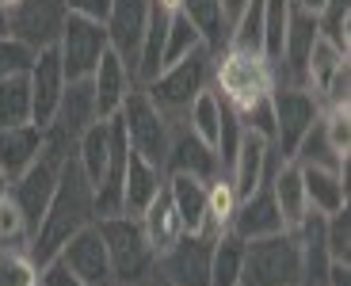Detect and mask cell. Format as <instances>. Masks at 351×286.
Returning a JSON list of instances; mask_svg holds the SVG:
<instances>
[{"label": "cell", "instance_id": "1", "mask_svg": "<svg viewBox=\"0 0 351 286\" xmlns=\"http://www.w3.org/2000/svg\"><path fill=\"white\" fill-rule=\"evenodd\" d=\"M96 222V187L88 183V176L80 172L77 156H69L62 165L58 187H53L50 202H46L43 217H38L27 256L35 260V267H46L50 260H58V252L65 248L69 237H77L84 226Z\"/></svg>", "mask_w": 351, "mask_h": 286}, {"label": "cell", "instance_id": "2", "mask_svg": "<svg viewBox=\"0 0 351 286\" xmlns=\"http://www.w3.org/2000/svg\"><path fill=\"white\" fill-rule=\"evenodd\" d=\"M210 88L221 95V104L233 115H245L248 107L271 99L275 69H271V61L260 58V53H241L226 46V50H214Z\"/></svg>", "mask_w": 351, "mask_h": 286}, {"label": "cell", "instance_id": "3", "mask_svg": "<svg viewBox=\"0 0 351 286\" xmlns=\"http://www.w3.org/2000/svg\"><path fill=\"white\" fill-rule=\"evenodd\" d=\"M96 229L107 244L114 271V286H145L157 275V252L145 241L138 214H107L96 217Z\"/></svg>", "mask_w": 351, "mask_h": 286}, {"label": "cell", "instance_id": "4", "mask_svg": "<svg viewBox=\"0 0 351 286\" xmlns=\"http://www.w3.org/2000/svg\"><path fill=\"white\" fill-rule=\"evenodd\" d=\"M210 65H214V50L210 46H199V50H191L187 58L165 65L157 77L145 80L141 88H145V95L157 104V111L165 115L168 122H184L191 99L202 88H210Z\"/></svg>", "mask_w": 351, "mask_h": 286}, {"label": "cell", "instance_id": "5", "mask_svg": "<svg viewBox=\"0 0 351 286\" xmlns=\"http://www.w3.org/2000/svg\"><path fill=\"white\" fill-rule=\"evenodd\" d=\"M241 286H302V248L294 229L245 244Z\"/></svg>", "mask_w": 351, "mask_h": 286}, {"label": "cell", "instance_id": "6", "mask_svg": "<svg viewBox=\"0 0 351 286\" xmlns=\"http://www.w3.org/2000/svg\"><path fill=\"white\" fill-rule=\"evenodd\" d=\"M119 122H123V130H126L130 153H138V156H145L149 165L165 168L176 122H168L165 115L157 111V104L145 95V88H141V84H134L130 92H126L123 107H119Z\"/></svg>", "mask_w": 351, "mask_h": 286}, {"label": "cell", "instance_id": "7", "mask_svg": "<svg viewBox=\"0 0 351 286\" xmlns=\"http://www.w3.org/2000/svg\"><path fill=\"white\" fill-rule=\"evenodd\" d=\"M321 99H317L309 88L298 84H275L271 92V115H275V156L279 160H294V149L298 141L313 130V122L321 119Z\"/></svg>", "mask_w": 351, "mask_h": 286}, {"label": "cell", "instance_id": "8", "mask_svg": "<svg viewBox=\"0 0 351 286\" xmlns=\"http://www.w3.org/2000/svg\"><path fill=\"white\" fill-rule=\"evenodd\" d=\"M53 46H58V58H62L65 80H88L96 73L99 58L111 50L104 23H92V19H80V16H65V27Z\"/></svg>", "mask_w": 351, "mask_h": 286}, {"label": "cell", "instance_id": "9", "mask_svg": "<svg viewBox=\"0 0 351 286\" xmlns=\"http://www.w3.org/2000/svg\"><path fill=\"white\" fill-rule=\"evenodd\" d=\"M210 241L214 233H184L165 256L157 271L168 286H210Z\"/></svg>", "mask_w": 351, "mask_h": 286}, {"label": "cell", "instance_id": "10", "mask_svg": "<svg viewBox=\"0 0 351 286\" xmlns=\"http://www.w3.org/2000/svg\"><path fill=\"white\" fill-rule=\"evenodd\" d=\"M27 80H31V122L35 126H50L53 111L62 104L65 92V69L62 58H58V46H43L31 58V69H27Z\"/></svg>", "mask_w": 351, "mask_h": 286}, {"label": "cell", "instance_id": "11", "mask_svg": "<svg viewBox=\"0 0 351 286\" xmlns=\"http://www.w3.org/2000/svg\"><path fill=\"white\" fill-rule=\"evenodd\" d=\"M65 0H19L12 8V38H19L31 50L53 46L65 27Z\"/></svg>", "mask_w": 351, "mask_h": 286}, {"label": "cell", "instance_id": "12", "mask_svg": "<svg viewBox=\"0 0 351 286\" xmlns=\"http://www.w3.org/2000/svg\"><path fill=\"white\" fill-rule=\"evenodd\" d=\"M58 260L88 286H114V271H111V256H107V244L99 237L96 222L84 226L77 237L65 241V248L58 252Z\"/></svg>", "mask_w": 351, "mask_h": 286}, {"label": "cell", "instance_id": "13", "mask_svg": "<svg viewBox=\"0 0 351 286\" xmlns=\"http://www.w3.org/2000/svg\"><path fill=\"white\" fill-rule=\"evenodd\" d=\"M145 19H149V0H111L107 12V46L126 61V69H138V50L145 35Z\"/></svg>", "mask_w": 351, "mask_h": 286}, {"label": "cell", "instance_id": "14", "mask_svg": "<svg viewBox=\"0 0 351 286\" xmlns=\"http://www.w3.org/2000/svg\"><path fill=\"white\" fill-rule=\"evenodd\" d=\"M275 145L267 138H260V134L245 130L241 134V145H237V156H233V165H229V183H233V191H237V199H248L256 187H260L267 176H271L275 168Z\"/></svg>", "mask_w": 351, "mask_h": 286}, {"label": "cell", "instance_id": "15", "mask_svg": "<svg viewBox=\"0 0 351 286\" xmlns=\"http://www.w3.org/2000/svg\"><path fill=\"white\" fill-rule=\"evenodd\" d=\"M229 229L241 237V241H260V237H271V233H282V214H279V202L271 195V183L263 180L260 187L248 195V199L237 202V214L229 222Z\"/></svg>", "mask_w": 351, "mask_h": 286}, {"label": "cell", "instance_id": "16", "mask_svg": "<svg viewBox=\"0 0 351 286\" xmlns=\"http://www.w3.org/2000/svg\"><path fill=\"white\" fill-rule=\"evenodd\" d=\"M168 172H187L195 180H214L221 172V160L206 141H199L191 130H187L184 122L172 126V145H168V160H165V176Z\"/></svg>", "mask_w": 351, "mask_h": 286}, {"label": "cell", "instance_id": "17", "mask_svg": "<svg viewBox=\"0 0 351 286\" xmlns=\"http://www.w3.org/2000/svg\"><path fill=\"white\" fill-rule=\"evenodd\" d=\"M88 80H92V92H96V115L99 119H114L119 107H123V99H126V92L138 84L134 73L126 69V61L114 50H107L104 58H99L96 73H92Z\"/></svg>", "mask_w": 351, "mask_h": 286}, {"label": "cell", "instance_id": "18", "mask_svg": "<svg viewBox=\"0 0 351 286\" xmlns=\"http://www.w3.org/2000/svg\"><path fill=\"white\" fill-rule=\"evenodd\" d=\"M92 122H99L92 80H69L65 92H62V104H58V111H53V119H50V126L53 130H62L65 138L77 141Z\"/></svg>", "mask_w": 351, "mask_h": 286}, {"label": "cell", "instance_id": "19", "mask_svg": "<svg viewBox=\"0 0 351 286\" xmlns=\"http://www.w3.org/2000/svg\"><path fill=\"white\" fill-rule=\"evenodd\" d=\"M43 126L23 122V126H0V168L8 172V180H19L27 168L43 153Z\"/></svg>", "mask_w": 351, "mask_h": 286}, {"label": "cell", "instance_id": "20", "mask_svg": "<svg viewBox=\"0 0 351 286\" xmlns=\"http://www.w3.org/2000/svg\"><path fill=\"white\" fill-rule=\"evenodd\" d=\"M267 183H271V195H275V202H279L282 226H287V229H298L302 217L309 214L306 183H302V168L294 165V160H275Z\"/></svg>", "mask_w": 351, "mask_h": 286}, {"label": "cell", "instance_id": "21", "mask_svg": "<svg viewBox=\"0 0 351 286\" xmlns=\"http://www.w3.org/2000/svg\"><path fill=\"white\" fill-rule=\"evenodd\" d=\"M165 187L172 195V206L184 222V233H210L206 229V183L187 172H168Z\"/></svg>", "mask_w": 351, "mask_h": 286}, {"label": "cell", "instance_id": "22", "mask_svg": "<svg viewBox=\"0 0 351 286\" xmlns=\"http://www.w3.org/2000/svg\"><path fill=\"white\" fill-rule=\"evenodd\" d=\"M138 222H141V229H145V241H149V248L157 252V256H165V252L172 248L180 237H184V222H180V214H176L168 187H160V195H157V199H153L145 210H141Z\"/></svg>", "mask_w": 351, "mask_h": 286}, {"label": "cell", "instance_id": "23", "mask_svg": "<svg viewBox=\"0 0 351 286\" xmlns=\"http://www.w3.org/2000/svg\"><path fill=\"white\" fill-rule=\"evenodd\" d=\"M165 187V168L149 165L145 156L130 153L126 160V180H123V214H141Z\"/></svg>", "mask_w": 351, "mask_h": 286}, {"label": "cell", "instance_id": "24", "mask_svg": "<svg viewBox=\"0 0 351 286\" xmlns=\"http://www.w3.org/2000/svg\"><path fill=\"white\" fill-rule=\"evenodd\" d=\"M298 168H302V183H306L309 210H317V214H336V210L348 206V172L313 168V165H298Z\"/></svg>", "mask_w": 351, "mask_h": 286}, {"label": "cell", "instance_id": "25", "mask_svg": "<svg viewBox=\"0 0 351 286\" xmlns=\"http://www.w3.org/2000/svg\"><path fill=\"white\" fill-rule=\"evenodd\" d=\"M73 156H77L80 172L88 176V183L99 187V180H104V172H107V160H111V119L92 122V126L77 138V153Z\"/></svg>", "mask_w": 351, "mask_h": 286}, {"label": "cell", "instance_id": "26", "mask_svg": "<svg viewBox=\"0 0 351 286\" xmlns=\"http://www.w3.org/2000/svg\"><path fill=\"white\" fill-rule=\"evenodd\" d=\"M245 244L233 229L214 233L210 241V286H241V271H245Z\"/></svg>", "mask_w": 351, "mask_h": 286}, {"label": "cell", "instance_id": "27", "mask_svg": "<svg viewBox=\"0 0 351 286\" xmlns=\"http://www.w3.org/2000/svg\"><path fill=\"white\" fill-rule=\"evenodd\" d=\"M184 126L195 134L199 141H206L210 149H218V130H221V95L214 88H202L191 99L184 115Z\"/></svg>", "mask_w": 351, "mask_h": 286}, {"label": "cell", "instance_id": "28", "mask_svg": "<svg viewBox=\"0 0 351 286\" xmlns=\"http://www.w3.org/2000/svg\"><path fill=\"white\" fill-rule=\"evenodd\" d=\"M229 50H241V53H260L263 58V0H248L241 16L229 23V35H226Z\"/></svg>", "mask_w": 351, "mask_h": 286}, {"label": "cell", "instance_id": "29", "mask_svg": "<svg viewBox=\"0 0 351 286\" xmlns=\"http://www.w3.org/2000/svg\"><path fill=\"white\" fill-rule=\"evenodd\" d=\"M340 65H348V53L336 50L325 35H317L313 38V50H309V58H306V88L317 95V99H321L325 84L336 77V69H340Z\"/></svg>", "mask_w": 351, "mask_h": 286}, {"label": "cell", "instance_id": "30", "mask_svg": "<svg viewBox=\"0 0 351 286\" xmlns=\"http://www.w3.org/2000/svg\"><path fill=\"white\" fill-rule=\"evenodd\" d=\"M237 191L229 183L226 172H218L214 180H206V229L210 233H226L233 214H237Z\"/></svg>", "mask_w": 351, "mask_h": 286}, {"label": "cell", "instance_id": "31", "mask_svg": "<svg viewBox=\"0 0 351 286\" xmlns=\"http://www.w3.org/2000/svg\"><path fill=\"white\" fill-rule=\"evenodd\" d=\"M187 19L199 27L202 43L210 46V50H226V19H221V0H184L180 4Z\"/></svg>", "mask_w": 351, "mask_h": 286}, {"label": "cell", "instance_id": "32", "mask_svg": "<svg viewBox=\"0 0 351 286\" xmlns=\"http://www.w3.org/2000/svg\"><path fill=\"white\" fill-rule=\"evenodd\" d=\"M31 122V80L27 73H12L0 80V126Z\"/></svg>", "mask_w": 351, "mask_h": 286}, {"label": "cell", "instance_id": "33", "mask_svg": "<svg viewBox=\"0 0 351 286\" xmlns=\"http://www.w3.org/2000/svg\"><path fill=\"white\" fill-rule=\"evenodd\" d=\"M294 165H313V168H332V172H348V156H340L328 145L325 130H321V119L313 122V130L298 141L294 149Z\"/></svg>", "mask_w": 351, "mask_h": 286}, {"label": "cell", "instance_id": "34", "mask_svg": "<svg viewBox=\"0 0 351 286\" xmlns=\"http://www.w3.org/2000/svg\"><path fill=\"white\" fill-rule=\"evenodd\" d=\"M317 31L336 50L348 53V46H351V0H325L321 12H317Z\"/></svg>", "mask_w": 351, "mask_h": 286}, {"label": "cell", "instance_id": "35", "mask_svg": "<svg viewBox=\"0 0 351 286\" xmlns=\"http://www.w3.org/2000/svg\"><path fill=\"white\" fill-rule=\"evenodd\" d=\"M287 23H290V0H263V58L271 65L282 58Z\"/></svg>", "mask_w": 351, "mask_h": 286}, {"label": "cell", "instance_id": "36", "mask_svg": "<svg viewBox=\"0 0 351 286\" xmlns=\"http://www.w3.org/2000/svg\"><path fill=\"white\" fill-rule=\"evenodd\" d=\"M31 222H27V214L16 206V199H0V248L8 252H27V244H31Z\"/></svg>", "mask_w": 351, "mask_h": 286}, {"label": "cell", "instance_id": "37", "mask_svg": "<svg viewBox=\"0 0 351 286\" xmlns=\"http://www.w3.org/2000/svg\"><path fill=\"white\" fill-rule=\"evenodd\" d=\"M199 46H206L199 35V27H195L184 12L172 16V27H168V38H165V53H160V69L172 65V61H180V58H187V53L199 50Z\"/></svg>", "mask_w": 351, "mask_h": 286}, {"label": "cell", "instance_id": "38", "mask_svg": "<svg viewBox=\"0 0 351 286\" xmlns=\"http://www.w3.org/2000/svg\"><path fill=\"white\" fill-rule=\"evenodd\" d=\"M0 286H38V267L27 252L0 248Z\"/></svg>", "mask_w": 351, "mask_h": 286}, {"label": "cell", "instance_id": "39", "mask_svg": "<svg viewBox=\"0 0 351 286\" xmlns=\"http://www.w3.org/2000/svg\"><path fill=\"white\" fill-rule=\"evenodd\" d=\"M325 248H328V260L348 263V256H351V217H348V206L336 210V214H325Z\"/></svg>", "mask_w": 351, "mask_h": 286}, {"label": "cell", "instance_id": "40", "mask_svg": "<svg viewBox=\"0 0 351 286\" xmlns=\"http://www.w3.org/2000/svg\"><path fill=\"white\" fill-rule=\"evenodd\" d=\"M321 130H325L328 145H332L336 153L348 156V149H351V107L348 104L325 107V111H321Z\"/></svg>", "mask_w": 351, "mask_h": 286}, {"label": "cell", "instance_id": "41", "mask_svg": "<svg viewBox=\"0 0 351 286\" xmlns=\"http://www.w3.org/2000/svg\"><path fill=\"white\" fill-rule=\"evenodd\" d=\"M31 58H35V50L23 46L19 38H0V80L12 77V73H27Z\"/></svg>", "mask_w": 351, "mask_h": 286}, {"label": "cell", "instance_id": "42", "mask_svg": "<svg viewBox=\"0 0 351 286\" xmlns=\"http://www.w3.org/2000/svg\"><path fill=\"white\" fill-rule=\"evenodd\" d=\"M65 12L80 16V19H92V23H107L111 0H65Z\"/></svg>", "mask_w": 351, "mask_h": 286}, {"label": "cell", "instance_id": "43", "mask_svg": "<svg viewBox=\"0 0 351 286\" xmlns=\"http://www.w3.org/2000/svg\"><path fill=\"white\" fill-rule=\"evenodd\" d=\"M38 286H88V283H80L62 260H50L46 267H38Z\"/></svg>", "mask_w": 351, "mask_h": 286}, {"label": "cell", "instance_id": "44", "mask_svg": "<svg viewBox=\"0 0 351 286\" xmlns=\"http://www.w3.org/2000/svg\"><path fill=\"white\" fill-rule=\"evenodd\" d=\"M325 286H351V267L340 260L328 263V275H325Z\"/></svg>", "mask_w": 351, "mask_h": 286}, {"label": "cell", "instance_id": "45", "mask_svg": "<svg viewBox=\"0 0 351 286\" xmlns=\"http://www.w3.org/2000/svg\"><path fill=\"white\" fill-rule=\"evenodd\" d=\"M248 0H221V19H226V31H229V23L241 16V8H245Z\"/></svg>", "mask_w": 351, "mask_h": 286}, {"label": "cell", "instance_id": "46", "mask_svg": "<svg viewBox=\"0 0 351 286\" xmlns=\"http://www.w3.org/2000/svg\"><path fill=\"white\" fill-rule=\"evenodd\" d=\"M0 38H12V12L0 4Z\"/></svg>", "mask_w": 351, "mask_h": 286}, {"label": "cell", "instance_id": "47", "mask_svg": "<svg viewBox=\"0 0 351 286\" xmlns=\"http://www.w3.org/2000/svg\"><path fill=\"white\" fill-rule=\"evenodd\" d=\"M8 191H12V180H8V172L0 168V199H8Z\"/></svg>", "mask_w": 351, "mask_h": 286}, {"label": "cell", "instance_id": "48", "mask_svg": "<svg viewBox=\"0 0 351 286\" xmlns=\"http://www.w3.org/2000/svg\"><path fill=\"white\" fill-rule=\"evenodd\" d=\"M0 4H4V8L12 12V8H16V4H19V0H0Z\"/></svg>", "mask_w": 351, "mask_h": 286}]
</instances>
